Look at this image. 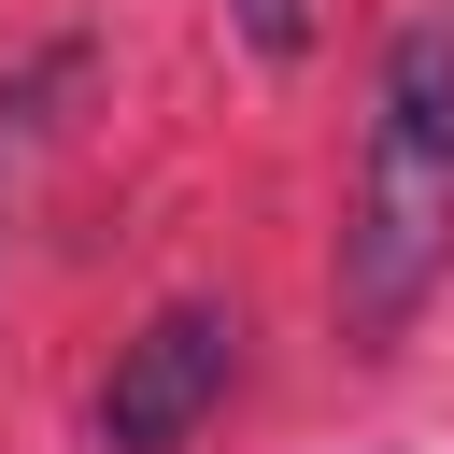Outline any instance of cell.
<instances>
[{"instance_id":"6da1fadb","label":"cell","mask_w":454,"mask_h":454,"mask_svg":"<svg viewBox=\"0 0 454 454\" xmlns=\"http://www.w3.org/2000/svg\"><path fill=\"white\" fill-rule=\"evenodd\" d=\"M440 270H454V14H411L383 43L369 142H355V199H340V255H326L340 340L383 355L426 312Z\"/></svg>"},{"instance_id":"7a4b0ae2","label":"cell","mask_w":454,"mask_h":454,"mask_svg":"<svg viewBox=\"0 0 454 454\" xmlns=\"http://www.w3.org/2000/svg\"><path fill=\"white\" fill-rule=\"evenodd\" d=\"M227 383H241V312H227V298L142 312V326L114 340V369H99V454H184V440L227 411Z\"/></svg>"},{"instance_id":"3957f363","label":"cell","mask_w":454,"mask_h":454,"mask_svg":"<svg viewBox=\"0 0 454 454\" xmlns=\"http://www.w3.org/2000/svg\"><path fill=\"white\" fill-rule=\"evenodd\" d=\"M227 14H241V43H255V57H298V43H312V14H298V0H227Z\"/></svg>"}]
</instances>
